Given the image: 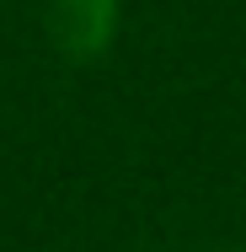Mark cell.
Masks as SVG:
<instances>
[{
	"label": "cell",
	"mask_w": 246,
	"mask_h": 252,
	"mask_svg": "<svg viewBox=\"0 0 246 252\" xmlns=\"http://www.w3.org/2000/svg\"><path fill=\"white\" fill-rule=\"evenodd\" d=\"M118 32V0H49V38L64 59L91 64Z\"/></svg>",
	"instance_id": "cell-1"
}]
</instances>
